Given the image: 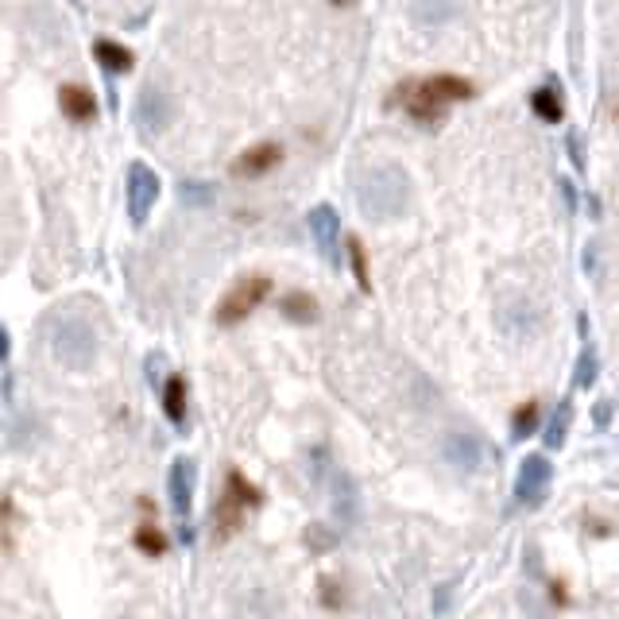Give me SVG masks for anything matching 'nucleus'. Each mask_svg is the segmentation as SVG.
I'll use <instances>...</instances> for the list:
<instances>
[{
    "label": "nucleus",
    "mask_w": 619,
    "mask_h": 619,
    "mask_svg": "<svg viewBox=\"0 0 619 619\" xmlns=\"http://www.w3.org/2000/svg\"><path fill=\"white\" fill-rule=\"evenodd\" d=\"M306 225H310V236H314V244L322 248V256L329 260H337V240H341V213L322 202V206H314L306 213Z\"/></svg>",
    "instance_id": "1a4fd4ad"
},
{
    "label": "nucleus",
    "mask_w": 619,
    "mask_h": 619,
    "mask_svg": "<svg viewBox=\"0 0 619 619\" xmlns=\"http://www.w3.org/2000/svg\"><path fill=\"white\" fill-rule=\"evenodd\" d=\"M616 117H619V109H616Z\"/></svg>",
    "instance_id": "c9c22d12"
},
{
    "label": "nucleus",
    "mask_w": 619,
    "mask_h": 619,
    "mask_svg": "<svg viewBox=\"0 0 619 619\" xmlns=\"http://www.w3.org/2000/svg\"><path fill=\"white\" fill-rule=\"evenodd\" d=\"M256 507H264V492H260L240 469H229V476H225V492H221V500L213 507V527H217L213 534H217V542L233 538V534L244 527V515L256 511Z\"/></svg>",
    "instance_id": "7ed1b4c3"
},
{
    "label": "nucleus",
    "mask_w": 619,
    "mask_h": 619,
    "mask_svg": "<svg viewBox=\"0 0 619 619\" xmlns=\"http://www.w3.org/2000/svg\"><path fill=\"white\" fill-rule=\"evenodd\" d=\"M333 4H337V8H349V4H353V0H333Z\"/></svg>",
    "instance_id": "f704fd0d"
},
{
    "label": "nucleus",
    "mask_w": 619,
    "mask_h": 619,
    "mask_svg": "<svg viewBox=\"0 0 619 619\" xmlns=\"http://www.w3.org/2000/svg\"><path fill=\"white\" fill-rule=\"evenodd\" d=\"M531 109H534V117L538 120H546V124H561V117H565V101H561V93H558V82L534 89Z\"/></svg>",
    "instance_id": "a211bd4d"
},
{
    "label": "nucleus",
    "mask_w": 619,
    "mask_h": 619,
    "mask_svg": "<svg viewBox=\"0 0 619 619\" xmlns=\"http://www.w3.org/2000/svg\"><path fill=\"white\" fill-rule=\"evenodd\" d=\"M171 120H175V97L159 82H148L136 93V124H140V132L144 136H159Z\"/></svg>",
    "instance_id": "0eeeda50"
},
{
    "label": "nucleus",
    "mask_w": 619,
    "mask_h": 619,
    "mask_svg": "<svg viewBox=\"0 0 619 619\" xmlns=\"http://www.w3.org/2000/svg\"><path fill=\"white\" fill-rule=\"evenodd\" d=\"M430 89L442 97V101H472L476 97V86H472L469 78H461V74H434V78H426Z\"/></svg>",
    "instance_id": "6ab92c4d"
},
{
    "label": "nucleus",
    "mask_w": 619,
    "mask_h": 619,
    "mask_svg": "<svg viewBox=\"0 0 619 619\" xmlns=\"http://www.w3.org/2000/svg\"><path fill=\"white\" fill-rule=\"evenodd\" d=\"M159 368H167V356H163V353H151V356H148V380H151L155 387H159Z\"/></svg>",
    "instance_id": "2f4dec72"
},
{
    "label": "nucleus",
    "mask_w": 619,
    "mask_h": 619,
    "mask_svg": "<svg viewBox=\"0 0 619 619\" xmlns=\"http://www.w3.org/2000/svg\"><path fill=\"white\" fill-rule=\"evenodd\" d=\"M565 148H569V159H573V167H577V171H585V136H581V132H569Z\"/></svg>",
    "instance_id": "cd10ccee"
},
{
    "label": "nucleus",
    "mask_w": 619,
    "mask_h": 619,
    "mask_svg": "<svg viewBox=\"0 0 619 619\" xmlns=\"http://www.w3.org/2000/svg\"><path fill=\"white\" fill-rule=\"evenodd\" d=\"M387 105H403L414 124H430L434 128V124L445 120V101L430 89V82H403Z\"/></svg>",
    "instance_id": "423d86ee"
},
{
    "label": "nucleus",
    "mask_w": 619,
    "mask_h": 619,
    "mask_svg": "<svg viewBox=\"0 0 619 619\" xmlns=\"http://www.w3.org/2000/svg\"><path fill=\"white\" fill-rule=\"evenodd\" d=\"M155 202H159V175L148 163H132L128 167V221L140 229L151 217Z\"/></svg>",
    "instance_id": "6e6552de"
},
{
    "label": "nucleus",
    "mask_w": 619,
    "mask_h": 619,
    "mask_svg": "<svg viewBox=\"0 0 619 619\" xmlns=\"http://www.w3.org/2000/svg\"><path fill=\"white\" fill-rule=\"evenodd\" d=\"M569 426H573V403H569V399H561L558 407H554V414L546 418V430H542V449H546V453H558V449H565V442H569Z\"/></svg>",
    "instance_id": "dca6fc26"
},
{
    "label": "nucleus",
    "mask_w": 619,
    "mask_h": 619,
    "mask_svg": "<svg viewBox=\"0 0 619 619\" xmlns=\"http://www.w3.org/2000/svg\"><path fill=\"white\" fill-rule=\"evenodd\" d=\"M47 341H51V353L59 360L62 368L70 372H89L93 360H97V349H101V333L97 325L89 322L86 314H55L47 322Z\"/></svg>",
    "instance_id": "f03ea898"
},
{
    "label": "nucleus",
    "mask_w": 619,
    "mask_h": 619,
    "mask_svg": "<svg viewBox=\"0 0 619 619\" xmlns=\"http://www.w3.org/2000/svg\"><path fill=\"white\" fill-rule=\"evenodd\" d=\"M558 186H561V194H565V206H569V213H577V190H573V182H569V178H561Z\"/></svg>",
    "instance_id": "72a5a7b5"
},
{
    "label": "nucleus",
    "mask_w": 619,
    "mask_h": 619,
    "mask_svg": "<svg viewBox=\"0 0 619 619\" xmlns=\"http://www.w3.org/2000/svg\"><path fill=\"white\" fill-rule=\"evenodd\" d=\"M333 507L341 515V523H353L356 519V484L349 472H333Z\"/></svg>",
    "instance_id": "aec40b11"
},
{
    "label": "nucleus",
    "mask_w": 619,
    "mask_h": 619,
    "mask_svg": "<svg viewBox=\"0 0 619 619\" xmlns=\"http://www.w3.org/2000/svg\"><path fill=\"white\" fill-rule=\"evenodd\" d=\"M12 515H16V507H12V500L4 496V500H0V546H12V534H8Z\"/></svg>",
    "instance_id": "c85d7f7f"
},
{
    "label": "nucleus",
    "mask_w": 619,
    "mask_h": 619,
    "mask_svg": "<svg viewBox=\"0 0 619 619\" xmlns=\"http://www.w3.org/2000/svg\"><path fill=\"white\" fill-rule=\"evenodd\" d=\"M35 430H39V426H35L31 414H16V418L8 422V445L24 453V449H31V442H35Z\"/></svg>",
    "instance_id": "a878e982"
},
{
    "label": "nucleus",
    "mask_w": 619,
    "mask_h": 619,
    "mask_svg": "<svg viewBox=\"0 0 619 619\" xmlns=\"http://www.w3.org/2000/svg\"><path fill=\"white\" fill-rule=\"evenodd\" d=\"M596 376H600V356H596V345L585 341L581 353H577V364H573V387L577 391H589L596 384Z\"/></svg>",
    "instance_id": "412c9836"
},
{
    "label": "nucleus",
    "mask_w": 619,
    "mask_h": 619,
    "mask_svg": "<svg viewBox=\"0 0 619 619\" xmlns=\"http://www.w3.org/2000/svg\"><path fill=\"white\" fill-rule=\"evenodd\" d=\"M306 546H310L314 554H325V550L337 546V534L329 531V527H322V523H310V527H306Z\"/></svg>",
    "instance_id": "bb28decb"
},
{
    "label": "nucleus",
    "mask_w": 619,
    "mask_h": 619,
    "mask_svg": "<svg viewBox=\"0 0 619 619\" xmlns=\"http://www.w3.org/2000/svg\"><path fill=\"white\" fill-rule=\"evenodd\" d=\"M93 59L101 62V70H109V74H128L136 66V55L117 39H93Z\"/></svg>",
    "instance_id": "f3484780"
},
{
    "label": "nucleus",
    "mask_w": 619,
    "mask_h": 619,
    "mask_svg": "<svg viewBox=\"0 0 619 619\" xmlns=\"http://www.w3.org/2000/svg\"><path fill=\"white\" fill-rule=\"evenodd\" d=\"M592 422H596V430L612 426V403H608V399H600V403L592 407Z\"/></svg>",
    "instance_id": "7c9ffc66"
},
{
    "label": "nucleus",
    "mask_w": 619,
    "mask_h": 619,
    "mask_svg": "<svg viewBox=\"0 0 619 619\" xmlns=\"http://www.w3.org/2000/svg\"><path fill=\"white\" fill-rule=\"evenodd\" d=\"M178 198H182V206H190V209H209L217 202V186H213V182H202V178H186V182L178 186Z\"/></svg>",
    "instance_id": "b1692460"
},
{
    "label": "nucleus",
    "mask_w": 619,
    "mask_h": 619,
    "mask_svg": "<svg viewBox=\"0 0 619 619\" xmlns=\"http://www.w3.org/2000/svg\"><path fill=\"white\" fill-rule=\"evenodd\" d=\"M550 476H554V465H550V457H546V449L542 453H527L523 461H519V472H515V503L519 507H538L542 496H546V488H550Z\"/></svg>",
    "instance_id": "39448f33"
},
{
    "label": "nucleus",
    "mask_w": 619,
    "mask_h": 619,
    "mask_svg": "<svg viewBox=\"0 0 619 619\" xmlns=\"http://www.w3.org/2000/svg\"><path fill=\"white\" fill-rule=\"evenodd\" d=\"M271 295V279L267 275H244V279H236V287L229 291V295L217 302V325H240L264 298Z\"/></svg>",
    "instance_id": "20e7f679"
},
{
    "label": "nucleus",
    "mask_w": 619,
    "mask_h": 619,
    "mask_svg": "<svg viewBox=\"0 0 619 619\" xmlns=\"http://www.w3.org/2000/svg\"><path fill=\"white\" fill-rule=\"evenodd\" d=\"M59 109H62V117L70 120V124H93L97 113H101V105H97L93 89L70 86V82L59 89Z\"/></svg>",
    "instance_id": "f8f14e48"
},
{
    "label": "nucleus",
    "mask_w": 619,
    "mask_h": 619,
    "mask_svg": "<svg viewBox=\"0 0 619 619\" xmlns=\"http://www.w3.org/2000/svg\"><path fill=\"white\" fill-rule=\"evenodd\" d=\"M449 596H453V585H442V589H438V596H434V612H438V616H445V612H449Z\"/></svg>",
    "instance_id": "473e14b6"
},
{
    "label": "nucleus",
    "mask_w": 619,
    "mask_h": 619,
    "mask_svg": "<svg viewBox=\"0 0 619 619\" xmlns=\"http://www.w3.org/2000/svg\"><path fill=\"white\" fill-rule=\"evenodd\" d=\"M322 604L325 608H341V592H337V581H329V577H322Z\"/></svg>",
    "instance_id": "c756f323"
},
{
    "label": "nucleus",
    "mask_w": 619,
    "mask_h": 619,
    "mask_svg": "<svg viewBox=\"0 0 619 619\" xmlns=\"http://www.w3.org/2000/svg\"><path fill=\"white\" fill-rule=\"evenodd\" d=\"M445 461L453 465L457 472H476L484 465V445L476 434L469 430H453V434H445Z\"/></svg>",
    "instance_id": "9d476101"
},
{
    "label": "nucleus",
    "mask_w": 619,
    "mask_h": 619,
    "mask_svg": "<svg viewBox=\"0 0 619 619\" xmlns=\"http://www.w3.org/2000/svg\"><path fill=\"white\" fill-rule=\"evenodd\" d=\"M349 267H353V279L356 287L364 291V295H372V264H368V248H364V240L360 236H349Z\"/></svg>",
    "instance_id": "5701e85b"
},
{
    "label": "nucleus",
    "mask_w": 619,
    "mask_h": 619,
    "mask_svg": "<svg viewBox=\"0 0 619 619\" xmlns=\"http://www.w3.org/2000/svg\"><path fill=\"white\" fill-rule=\"evenodd\" d=\"M411 198V175L403 167H395V163L372 167L356 182V206H360V213L368 221H395V217H403L411 209Z\"/></svg>",
    "instance_id": "f257e3e1"
},
{
    "label": "nucleus",
    "mask_w": 619,
    "mask_h": 619,
    "mask_svg": "<svg viewBox=\"0 0 619 619\" xmlns=\"http://www.w3.org/2000/svg\"><path fill=\"white\" fill-rule=\"evenodd\" d=\"M279 314L291 325H318L322 322V306L310 291H287L279 298Z\"/></svg>",
    "instance_id": "4468645a"
},
{
    "label": "nucleus",
    "mask_w": 619,
    "mask_h": 619,
    "mask_svg": "<svg viewBox=\"0 0 619 619\" xmlns=\"http://www.w3.org/2000/svg\"><path fill=\"white\" fill-rule=\"evenodd\" d=\"M159 403H163L167 422L182 426V422H186V403H190V387H186V380H182V376H167V380L159 384Z\"/></svg>",
    "instance_id": "2eb2a0df"
},
{
    "label": "nucleus",
    "mask_w": 619,
    "mask_h": 619,
    "mask_svg": "<svg viewBox=\"0 0 619 619\" xmlns=\"http://www.w3.org/2000/svg\"><path fill=\"white\" fill-rule=\"evenodd\" d=\"M167 496H171V511L178 519L190 515V503H194V461L190 457H175L171 472H167Z\"/></svg>",
    "instance_id": "9b49d317"
},
{
    "label": "nucleus",
    "mask_w": 619,
    "mask_h": 619,
    "mask_svg": "<svg viewBox=\"0 0 619 619\" xmlns=\"http://www.w3.org/2000/svg\"><path fill=\"white\" fill-rule=\"evenodd\" d=\"M132 546L144 554V558H163L167 550H171V538L163 534V527H155V523H144L140 531L132 534Z\"/></svg>",
    "instance_id": "4be33fe9"
},
{
    "label": "nucleus",
    "mask_w": 619,
    "mask_h": 619,
    "mask_svg": "<svg viewBox=\"0 0 619 619\" xmlns=\"http://www.w3.org/2000/svg\"><path fill=\"white\" fill-rule=\"evenodd\" d=\"M538 422H542V407H538V403H523V407H519V411L511 414V438H515V442H523V438H531L534 430H538Z\"/></svg>",
    "instance_id": "393cba45"
},
{
    "label": "nucleus",
    "mask_w": 619,
    "mask_h": 619,
    "mask_svg": "<svg viewBox=\"0 0 619 619\" xmlns=\"http://www.w3.org/2000/svg\"><path fill=\"white\" fill-rule=\"evenodd\" d=\"M279 163H283V144H256V148H248L244 155H236L233 175L260 178V175H267L271 167H279Z\"/></svg>",
    "instance_id": "ddd939ff"
}]
</instances>
